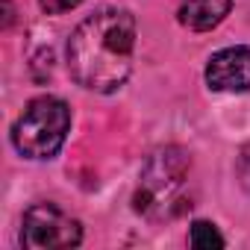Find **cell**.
<instances>
[{
  "label": "cell",
  "mask_w": 250,
  "mask_h": 250,
  "mask_svg": "<svg viewBox=\"0 0 250 250\" xmlns=\"http://www.w3.org/2000/svg\"><path fill=\"white\" fill-rule=\"evenodd\" d=\"M188 244L200 247V250H212V247H224V235L218 232L215 224L209 221H194L188 229Z\"/></svg>",
  "instance_id": "obj_7"
},
{
  "label": "cell",
  "mask_w": 250,
  "mask_h": 250,
  "mask_svg": "<svg viewBox=\"0 0 250 250\" xmlns=\"http://www.w3.org/2000/svg\"><path fill=\"white\" fill-rule=\"evenodd\" d=\"M232 9V0H180L177 18L183 27L194 30V33H206L215 30Z\"/></svg>",
  "instance_id": "obj_6"
},
{
  "label": "cell",
  "mask_w": 250,
  "mask_h": 250,
  "mask_svg": "<svg viewBox=\"0 0 250 250\" xmlns=\"http://www.w3.org/2000/svg\"><path fill=\"white\" fill-rule=\"evenodd\" d=\"M83 241V224L56 203H36L24 212L21 244L27 250H68Z\"/></svg>",
  "instance_id": "obj_4"
},
{
  "label": "cell",
  "mask_w": 250,
  "mask_h": 250,
  "mask_svg": "<svg viewBox=\"0 0 250 250\" xmlns=\"http://www.w3.org/2000/svg\"><path fill=\"white\" fill-rule=\"evenodd\" d=\"M71 130V109L53 94H42L27 103L12 127V145L27 159H53Z\"/></svg>",
  "instance_id": "obj_3"
},
{
  "label": "cell",
  "mask_w": 250,
  "mask_h": 250,
  "mask_svg": "<svg viewBox=\"0 0 250 250\" xmlns=\"http://www.w3.org/2000/svg\"><path fill=\"white\" fill-rule=\"evenodd\" d=\"M83 0H39V6L47 12V15H65L71 9H77Z\"/></svg>",
  "instance_id": "obj_8"
},
{
  "label": "cell",
  "mask_w": 250,
  "mask_h": 250,
  "mask_svg": "<svg viewBox=\"0 0 250 250\" xmlns=\"http://www.w3.org/2000/svg\"><path fill=\"white\" fill-rule=\"evenodd\" d=\"M188 180H191V156L177 147H159L147 156L139 174V188L133 194V206L147 221H171L186 212L188 203Z\"/></svg>",
  "instance_id": "obj_2"
},
{
  "label": "cell",
  "mask_w": 250,
  "mask_h": 250,
  "mask_svg": "<svg viewBox=\"0 0 250 250\" xmlns=\"http://www.w3.org/2000/svg\"><path fill=\"white\" fill-rule=\"evenodd\" d=\"M136 53V18L127 9L103 6L83 18L68 39L71 77L97 94H112L127 83Z\"/></svg>",
  "instance_id": "obj_1"
},
{
  "label": "cell",
  "mask_w": 250,
  "mask_h": 250,
  "mask_svg": "<svg viewBox=\"0 0 250 250\" xmlns=\"http://www.w3.org/2000/svg\"><path fill=\"white\" fill-rule=\"evenodd\" d=\"M206 85L212 91H250V47H224L206 62Z\"/></svg>",
  "instance_id": "obj_5"
},
{
  "label": "cell",
  "mask_w": 250,
  "mask_h": 250,
  "mask_svg": "<svg viewBox=\"0 0 250 250\" xmlns=\"http://www.w3.org/2000/svg\"><path fill=\"white\" fill-rule=\"evenodd\" d=\"M238 174H241V186H244L247 194H250V147H244V153H241V159H238Z\"/></svg>",
  "instance_id": "obj_9"
}]
</instances>
